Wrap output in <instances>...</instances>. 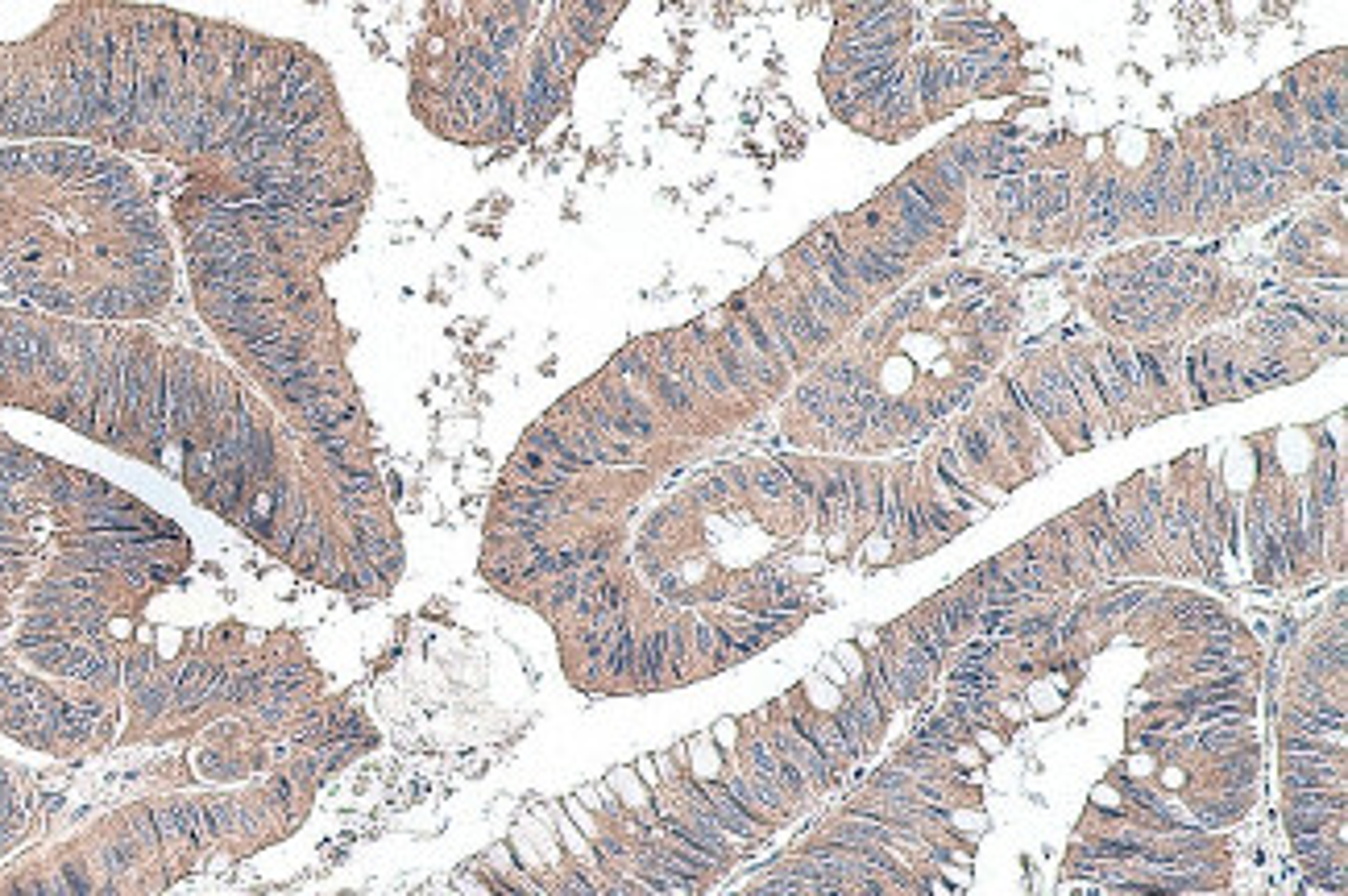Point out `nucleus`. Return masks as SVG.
<instances>
[{
	"instance_id": "1",
	"label": "nucleus",
	"mask_w": 1348,
	"mask_h": 896,
	"mask_svg": "<svg viewBox=\"0 0 1348 896\" xmlns=\"http://www.w3.org/2000/svg\"><path fill=\"white\" fill-rule=\"evenodd\" d=\"M0 142L137 150L183 175L175 224L357 229L370 166L320 54L158 5L0 9Z\"/></svg>"
},
{
	"instance_id": "2",
	"label": "nucleus",
	"mask_w": 1348,
	"mask_h": 896,
	"mask_svg": "<svg viewBox=\"0 0 1348 896\" xmlns=\"http://www.w3.org/2000/svg\"><path fill=\"white\" fill-rule=\"evenodd\" d=\"M175 291V241L121 150L0 142V295L46 320L150 324Z\"/></svg>"
},
{
	"instance_id": "3",
	"label": "nucleus",
	"mask_w": 1348,
	"mask_h": 896,
	"mask_svg": "<svg viewBox=\"0 0 1348 896\" xmlns=\"http://www.w3.org/2000/svg\"><path fill=\"white\" fill-rule=\"evenodd\" d=\"M623 5L432 9L411 54V108L448 142H531L569 104Z\"/></svg>"
},
{
	"instance_id": "4",
	"label": "nucleus",
	"mask_w": 1348,
	"mask_h": 896,
	"mask_svg": "<svg viewBox=\"0 0 1348 896\" xmlns=\"http://www.w3.org/2000/svg\"><path fill=\"white\" fill-rule=\"evenodd\" d=\"M830 237H834V249H838V258H842V270L855 278L859 291L867 299H884V295H892L909 278V270L901 262H892L888 254H880V249L855 229L851 216L830 220Z\"/></svg>"
},
{
	"instance_id": "5",
	"label": "nucleus",
	"mask_w": 1348,
	"mask_h": 896,
	"mask_svg": "<svg viewBox=\"0 0 1348 896\" xmlns=\"http://www.w3.org/2000/svg\"><path fill=\"white\" fill-rule=\"evenodd\" d=\"M755 718H760L764 735H768V743L776 747V755L784 760V768H789V772H797V776L809 784V793H813V797H822V793H830V789H834V784H838V776L830 772V764H826L822 755H818V747H813V743H809V739L797 731V726L789 722V718H784V714H776V710H760Z\"/></svg>"
},
{
	"instance_id": "6",
	"label": "nucleus",
	"mask_w": 1348,
	"mask_h": 896,
	"mask_svg": "<svg viewBox=\"0 0 1348 896\" xmlns=\"http://www.w3.org/2000/svg\"><path fill=\"white\" fill-rule=\"evenodd\" d=\"M1025 195H1029V229H1025L1029 237H1054L1058 229H1071L1075 224V179H1071V171H1029Z\"/></svg>"
},
{
	"instance_id": "7",
	"label": "nucleus",
	"mask_w": 1348,
	"mask_h": 896,
	"mask_svg": "<svg viewBox=\"0 0 1348 896\" xmlns=\"http://www.w3.org/2000/svg\"><path fill=\"white\" fill-rule=\"evenodd\" d=\"M1174 154H1178V146H1162L1154 154V162L1145 166V175L1133 179V191H1137L1133 229L1137 233L1174 229Z\"/></svg>"
},
{
	"instance_id": "8",
	"label": "nucleus",
	"mask_w": 1348,
	"mask_h": 896,
	"mask_svg": "<svg viewBox=\"0 0 1348 896\" xmlns=\"http://www.w3.org/2000/svg\"><path fill=\"white\" fill-rule=\"evenodd\" d=\"M1029 366H1033L1037 382L1046 386V395H1050V403H1054V411H1058V419H1062V428H1066V448H1071V453H1083V448H1091V444H1095V440H1091V424H1087V415H1083V403H1079V395H1075L1071 378H1066V370H1062V357L1050 353V357H1042V361H1029Z\"/></svg>"
},
{
	"instance_id": "9",
	"label": "nucleus",
	"mask_w": 1348,
	"mask_h": 896,
	"mask_svg": "<svg viewBox=\"0 0 1348 896\" xmlns=\"http://www.w3.org/2000/svg\"><path fill=\"white\" fill-rule=\"evenodd\" d=\"M1278 780H1282V793L1344 789V760L1307 755V751H1278Z\"/></svg>"
},
{
	"instance_id": "10",
	"label": "nucleus",
	"mask_w": 1348,
	"mask_h": 896,
	"mask_svg": "<svg viewBox=\"0 0 1348 896\" xmlns=\"http://www.w3.org/2000/svg\"><path fill=\"white\" fill-rule=\"evenodd\" d=\"M950 448L959 453L963 469L971 473L975 482H984V486H996V473L1004 469V457H1000V444L992 436V428H984L975 415H967L959 428H954V440Z\"/></svg>"
},
{
	"instance_id": "11",
	"label": "nucleus",
	"mask_w": 1348,
	"mask_h": 896,
	"mask_svg": "<svg viewBox=\"0 0 1348 896\" xmlns=\"http://www.w3.org/2000/svg\"><path fill=\"white\" fill-rule=\"evenodd\" d=\"M813 482H818V494H813V515L826 531L834 536H847L851 523V498H847V473H842V461H818L813 465Z\"/></svg>"
},
{
	"instance_id": "12",
	"label": "nucleus",
	"mask_w": 1348,
	"mask_h": 896,
	"mask_svg": "<svg viewBox=\"0 0 1348 896\" xmlns=\"http://www.w3.org/2000/svg\"><path fill=\"white\" fill-rule=\"evenodd\" d=\"M913 92H917V112L921 121H938L954 108L950 100V63L942 54H921L913 63Z\"/></svg>"
},
{
	"instance_id": "13",
	"label": "nucleus",
	"mask_w": 1348,
	"mask_h": 896,
	"mask_svg": "<svg viewBox=\"0 0 1348 896\" xmlns=\"http://www.w3.org/2000/svg\"><path fill=\"white\" fill-rule=\"evenodd\" d=\"M930 606L938 614V623L946 627V635L954 639V648L975 635V623H979V614H984V602H979L971 577H963L959 585H950V590H942L938 598H930Z\"/></svg>"
},
{
	"instance_id": "14",
	"label": "nucleus",
	"mask_w": 1348,
	"mask_h": 896,
	"mask_svg": "<svg viewBox=\"0 0 1348 896\" xmlns=\"http://www.w3.org/2000/svg\"><path fill=\"white\" fill-rule=\"evenodd\" d=\"M1062 370H1066V378H1071L1075 395H1079V403H1083V415H1087V424H1091V440H1104L1108 432H1116V428H1112V415H1108V407H1104V399H1100V390H1095L1087 349H1066V353H1062Z\"/></svg>"
},
{
	"instance_id": "15",
	"label": "nucleus",
	"mask_w": 1348,
	"mask_h": 896,
	"mask_svg": "<svg viewBox=\"0 0 1348 896\" xmlns=\"http://www.w3.org/2000/svg\"><path fill=\"white\" fill-rule=\"evenodd\" d=\"M847 473V498H851V523L859 531H872L880 523V486L884 473L872 465H842Z\"/></svg>"
},
{
	"instance_id": "16",
	"label": "nucleus",
	"mask_w": 1348,
	"mask_h": 896,
	"mask_svg": "<svg viewBox=\"0 0 1348 896\" xmlns=\"http://www.w3.org/2000/svg\"><path fill=\"white\" fill-rule=\"evenodd\" d=\"M789 283H793V291L813 307V316H818L834 336H842V328H847L851 320H855V312H851V307L847 303H842L830 287H822L818 283V278H809L805 270H789Z\"/></svg>"
},
{
	"instance_id": "17",
	"label": "nucleus",
	"mask_w": 1348,
	"mask_h": 896,
	"mask_svg": "<svg viewBox=\"0 0 1348 896\" xmlns=\"http://www.w3.org/2000/svg\"><path fill=\"white\" fill-rule=\"evenodd\" d=\"M1046 531L1054 536V544H1058V552H1062V565H1066V577H1071V585H1075V590H1091V585L1100 581V577H1095V565H1091V556H1087V548H1083V540H1079V531H1075L1071 515H1066V519H1054Z\"/></svg>"
},
{
	"instance_id": "18",
	"label": "nucleus",
	"mask_w": 1348,
	"mask_h": 896,
	"mask_svg": "<svg viewBox=\"0 0 1348 896\" xmlns=\"http://www.w3.org/2000/svg\"><path fill=\"white\" fill-rule=\"evenodd\" d=\"M896 627H901L913 643H917V648H925V652H930L938 664H946V656L954 652V639L946 635V627L938 623V614H934V606L930 602H921V606H913L909 614H905V619L901 623H896Z\"/></svg>"
},
{
	"instance_id": "19",
	"label": "nucleus",
	"mask_w": 1348,
	"mask_h": 896,
	"mask_svg": "<svg viewBox=\"0 0 1348 896\" xmlns=\"http://www.w3.org/2000/svg\"><path fill=\"white\" fill-rule=\"evenodd\" d=\"M776 278H780V291H784V303H789V312H793V320L801 324V336H805V349L813 353V357H818V353H826L834 341H838V336L818 320V316H813V307L793 291V283H789V270H780L776 266Z\"/></svg>"
},
{
	"instance_id": "20",
	"label": "nucleus",
	"mask_w": 1348,
	"mask_h": 896,
	"mask_svg": "<svg viewBox=\"0 0 1348 896\" xmlns=\"http://www.w3.org/2000/svg\"><path fill=\"white\" fill-rule=\"evenodd\" d=\"M1286 814H1311V818H1328V822H1344L1348 814V797L1344 789H1307V793H1282Z\"/></svg>"
},
{
	"instance_id": "21",
	"label": "nucleus",
	"mask_w": 1348,
	"mask_h": 896,
	"mask_svg": "<svg viewBox=\"0 0 1348 896\" xmlns=\"http://www.w3.org/2000/svg\"><path fill=\"white\" fill-rule=\"evenodd\" d=\"M971 585H975L979 602H984V610H1021V606H1025V602L1017 598V590H1013V585L1004 581V573H1000V565H996V560H988V565H979V569L971 573Z\"/></svg>"
},
{
	"instance_id": "22",
	"label": "nucleus",
	"mask_w": 1348,
	"mask_h": 896,
	"mask_svg": "<svg viewBox=\"0 0 1348 896\" xmlns=\"http://www.w3.org/2000/svg\"><path fill=\"white\" fill-rule=\"evenodd\" d=\"M834 726H838V735H842V743H847V751H851V760L855 764H863L867 760V755H872L880 743L872 739V731H867V722L855 714V706L847 702V697H838V706H834Z\"/></svg>"
},
{
	"instance_id": "23",
	"label": "nucleus",
	"mask_w": 1348,
	"mask_h": 896,
	"mask_svg": "<svg viewBox=\"0 0 1348 896\" xmlns=\"http://www.w3.org/2000/svg\"><path fill=\"white\" fill-rule=\"evenodd\" d=\"M905 179H909V183H913V187H917V191L925 195V200H930V204H934V208H938V212H942L950 224H959L963 200H954V195H950V191L938 183V175L930 171V162H925V158H917V162L909 166V171H905Z\"/></svg>"
},
{
	"instance_id": "24",
	"label": "nucleus",
	"mask_w": 1348,
	"mask_h": 896,
	"mask_svg": "<svg viewBox=\"0 0 1348 896\" xmlns=\"http://www.w3.org/2000/svg\"><path fill=\"white\" fill-rule=\"evenodd\" d=\"M743 469H747L751 494H760L764 502H793V486H789V478H784L780 461H751Z\"/></svg>"
},
{
	"instance_id": "25",
	"label": "nucleus",
	"mask_w": 1348,
	"mask_h": 896,
	"mask_svg": "<svg viewBox=\"0 0 1348 896\" xmlns=\"http://www.w3.org/2000/svg\"><path fill=\"white\" fill-rule=\"evenodd\" d=\"M1303 872H1307L1311 884L1328 888L1332 896H1344V859H1311V863H1303Z\"/></svg>"
},
{
	"instance_id": "26",
	"label": "nucleus",
	"mask_w": 1348,
	"mask_h": 896,
	"mask_svg": "<svg viewBox=\"0 0 1348 896\" xmlns=\"http://www.w3.org/2000/svg\"><path fill=\"white\" fill-rule=\"evenodd\" d=\"M930 867H934V872H938V876H942V880H946L950 888H967V884H971V872H967V867H959V863H946V859H934Z\"/></svg>"
},
{
	"instance_id": "27",
	"label": "nucleus",
	"mask_w": 1348,
	"mask_h": 896,
	"mask_svg": "<svg viewBox=\"0 0 1348 896\" xmlns=\"http://www.w3.org/2000/svg\"><path fill=\"white\" fill-rule=\"evenodd\" d=\"M971 739H975V743H979V747H984V751H1000V747H1004V739H996V735H992V731H975V735H971Z\"/></svg>"
}]
</instances>
